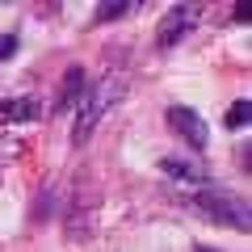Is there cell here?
<instances>
[{
    "instance_id": "cell-1",
    "label": "cell",
    "mask_w": 252,
    "mask_h": 252,
    "mask_svg": "<svg viewBox=\"0 0 252 252\" xmlns=\"http://www.w3.org/2000/svg\"><path fill=\"white\" fill-rule=\"evenodd\" d=\"M122 97H126V76H122V72H109V76H101L93 89H84L80 114H76V130H72V143H76V147L89 143V135L97 130V122H101V118H105Z\"/></svg>"
},
{
    "instance_id": "cell-2",
    "label": "cell",
    "mask_w": 252,
    "mask_h": 252,
    "mask_svg": "<svg viewBox=\"0 0 252 252\" xmlns=\"http://www.w3.org/2000/svg\"><path fill=\"white\" fill-rule=\"evenodd\" d=\"M189 202H193V210H202V215L215 219V223H227V227H235V231H248V206H244L235 193H223V189L206 185V189H193Z\"/></svg>"
},
{
    "instance_id": "cell-3",
    "label": "cell",
    "mask_w": 252,
    "mask_h": 252,
    "mask_svg": "<svg viewBox=\"0 0 252 252\" xmlns=\"http://www.w3.org/2000/svg\"><path fill=\"white\" fill-rule=\"evenodd\" d=\"M198 17H202L198 4H172V9L164 13V21H160V34H156V42H160V46H177L185 34H193Z\"/></svg>"
},
{
    "instance_id": "cell-4",
    "label": "cell",
    "mask_w": 252,
    "mask_h": 252,
    "mask_svg": "<svg viewBox=\"0 0 252 252\" xmlns=\"http://www.w3.org/2000/svg\"><path fill=\"white\" fill-rule=\"evenodd\" d=\"M168 126L185 139L189 147H198V152L210 143V130H206V122H202V114H198V109H189V105H172L168 109Z\"/></svg>"
},
{
    "instance_id": "cell-5",
    "label": "cell",
    "mask_w": 252,
    "mask_h": 252,
    "mask_svg": "<svg viewBox=\"0 0 252 252\" xmlns=\"http://www.w3.org/2000/svg\"><path fill=\"white\" fill-rule=\"evenodd\" d=\"M160 172H164L168 181H177V185H185L189 193L210 185V172L202 168L198 160H181V156H164V160H160Z\"/></svg>"
},
{
    "instance_id": "cell-6",
    "label": "cell",
    "mask_w": 252,
    "mask_h": 252,
    "mask_svg": "<svg viewBox=\"0 0 252 252\" xmlns=\"http://www.w3.org/2000/svg\"><path fill=\"white\" fill-rule=\"evenodd\" d=\"M38 118V105L30 97H17V101H4L0 105V122L4 126H21V122H34Z\"/></svg>"
},
{
    "instance_id": "cell-7",
    "label": "cell",
    "mask_w": 252,
    "mask_h": 252,
    "mask_svg": "<svg viewBox=\"0 0 252 252\" xmlns=\"http://www.w3.org/2000/svg\"><path fill=\"white\" fill-rule=\"evenodd\" d=\"M80 97H84V72H80V67H72L67 80H63V89H59V101H55V105H59V109H72Z\"/></svg>"
},
{
    "instance_id": "cell-8",
    "label": "cell",
    "mask_w": 252,
    "mask_h": 252,
    "mask_svg": "<svg viewBox=\"0 0 252 252\" xmlns=\"http://www.w3.org/2000/svg\"><path fill=\"white\" fill-rule=\"evenodd\" d=\"M248 118H252V105H248V101H231L227 114H223V122H227V130H244Z\"/></svg>"
},
{
    "instance_id": "cell-9",
    "label": "cell",
    "mask_w": 252,
    "mask_h": 252,
    "mask_svg": "<svg viewBox=\"0 0 252 252\" xmlns=\"http://www.w3.org/2000/svg\"><path fill=\"white\" fill-rule=\"evenodd\" d=\"M126 13H130V4H126V0H118V4H101V9H97V26L118 21V17H126Z\"/></svg>"
},
{
    "instance_id": "cell-10",
    "label": "cell",
    "mask_w": 252,
    "mask_h": 252,
    "mask_svg": "<svg viewBox=\"0 0 252 252\" xmlns=\"http://www.w3.org/2000/svg\"><path fill=\"white\" fill-rule=\"evenodd\" d=\"M13 51H17V38H0V59H9Z\"/></svg>"
},
{
    "instance_id": "cell-11",
    "label": "cell",
    "mask_w": 252,
    "mask_h": 252,
    "mask_svg": "<svg viewBox=\"0 0 252 252\" xmlns=\"http://www.w3.org/2000/svg\"><path fill=\"white\" fill-rule=\"evenodd\" d=\"M193 252H215V248H193Z\"/></svg>"
}]
</instances>
